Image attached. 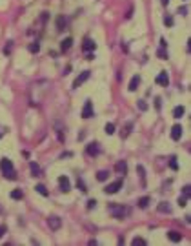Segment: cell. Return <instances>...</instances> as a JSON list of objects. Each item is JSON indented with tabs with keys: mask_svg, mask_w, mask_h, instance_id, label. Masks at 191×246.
Listing matches in <instances>:
<instances>
[{
	"mask_svg": "<svg viewBox=\"0 0 191 246\" xmlns=\"http://www.w3.org/2000/svg\"><path fill=\"white\" fill-rule=\"evenodd\" d=\"M0 170H2V173H4L5 179H9V181H15V179H16V172H15V168H13V162H11L7 157H4V159L0 161Z\"/></svg>",
	"mask_w": 191,
	"mask_h": 246,
	"instance_id": "6da1fadb",
	"label": "cell"
},
{
	"mask_svg": "<svg viewBox=\"0 0 191 246\" xmlns=\"http://www.w3.org/2000/svg\"><path fill=\"white\" fill-rule=\"evenodd\" d=\"M107 210H109V213H111L115 219H124V217L129 213V210H128V208H124L122 204H109V206H107Z\"/></svg>",
	"mask_w": 191,
	"mask_h": 246,
	"instance_id": "7a4b0ae2",
	"label": "cell"
},
{
	"mask_svg": "<svg viewBox=\"0 0 191 246\" xmlns=\"http://www.w3.org/2000/svg\"><path fill=\"white\" fill-rule=\"evenodd\" d=\"M58 188H60V192H64V193H67V192L71 190V182H69V179H67L66 175H60V177H58Z\"/></svg>",
	"mask_w": 191,
	"mask_h": 246,
	"instance_id": "3957f363",
	"label": "cell"
},
{
	"mask_svg": "<svg viewBox=\"0 0 191 246\" xmlns=\"http://www.w3.org/2000/svg\"><path fill=\"white\" fill-rule=\"evenodd\" d=\"M82 117H84V119H91V117H93V102H91V100H86V102H84Z\"/></svg>",
	"mask_w": 191,
	"mask_h": 246,
	"instance_id": "277c9868",
	"label": "cell"
},
{
	"mask_svg": "<svg viewBox=\"0 0 191 246\" xmlns=\"http://www.w3.org/2000/svg\"><path fill=\"white\" fill-rule=\"evenodd\" d=\"M86 153H87L89 157H97V155L100 153V144H98V142H91V144H87Z\"/></svg>",
	"mask_w": 191,
	"mask_h": 246,
	"instance_id": "5b68a950",
	"label": "cell"
},
{
	"mask_svg": "<svg viewBox=\"0 0 191 246\" xmlns=\"http://www.w3.org/2000/svg\"><path fill=\"white\" fill-rule=\"evenodd\" d=\"M120 188H122V179H118V181H115V182L107 184V186L104 188V192H106V193H117Z\"/></svg>",
	"mask_w": 191,
	"mask_h": 246,
	"instance_id": "8992f818",
	"label": "cell"
},
{
	"mask_svg": "<svg viewBox=\"0 0 191 246\" xmlns=\"http://www.w3.org/2000/svg\"><path fill=\"white\" fill-rule=\"evenodd\" d=\"M87 78H89V71H84V73H80V75H78V77L73 80V88H75V89H77V88H80V86H82V84H84Z\"/></svg>",
	"mask_w": 191,
	"mask_h": 246,
	"instance_id": "52a82bcc",
	"label": "cell"
},
{
	"mask_svg": "<svg viewBox=\"0 0 191 246\" xmlns=\"http://www.w3.org/2000/svg\"><path fill=\"white\" fill-rule=\"evenodd\" d=\"M47 226H49L51 230H58V228L62 226V219L56 217V215H51V217L47 219Z\"/></svg>",
	"mask_w": 191,
	"mask_h": 246,
	"instance_id": "ba28073f",
	"label": "cell"
},
{
	"mask_svg": "<svg viewBox=\"0 0 191 246\" xmlns=\"http://www.w3.org/2000/svg\"><path fill=\"white\" fill-rule=\"evenodd\" d=\"M82 49H84L86 53H93V51L97 49V44H95V40H91V38H84Z\"/></svg>",
	"mask_w": 191,
	"mask_h": 246,
	"instance_id": "9c48e42d",
	"label": "cell"
},
{
	"mask_svg": "<svg viewBox=\"0 0 191 246\" xmlns=\"http://www.w3.org/2000/svg\"><path fill=\"white\" fill-rule=\"evenodd\" d=\"M182 131H184V130H182V126H180V124H175V126L171 128V139H173V140H180Z\"/></svg>",
	"mask_w": 191,
	"mask_h": 246,
	"instance_id": "30bf717a",
	"label": "cell"
},
{
	"mask_svg": "<svg viewBox=\"0 0 191 246\" xmlns=\"http://www.w3.org/2000/svg\"><path fill=\"white\" fill-rule=\"evenodd\" d=\"M157 84H160V86H168V84H169V77H168L166 71H160V73L157 75Z\"/></svg>",
	"mask_w": 191,
	"mask_h": 246,
	"instance_id": "8fae6325",
	"label": "cell"
},
{
	"mask_svg": "<svg viewBox=\"0 0 191 246\" xmlns=\"http://www.w3.org/2000/svg\"><path fill=\"white\" fill-rule=\"evenodd\" d=\"M138 84H140V77H138V75H135V77L129 80V86H128V89H129V91H137Z\"/></svg>",
	"mask_w": 191,
	"mask_h": 246,
	"instance_id": "7c38bea8",
	"label": "cell"
},
{
	"mask_svg": "<svg viewBox=\"0 0 191 246\" xmlns=\"http://www.w3.org/2000/svg\"><path fill=\"white\" fill-rule=\"evenodd\" d=\"M168 237H169V241H173V243H179V241L182 239V234H179L177 230H171V232H168Z\"/></svg>",
	"mask_w": 191,
	"mask_h": 246,
	"instance_id": "4fadbf2b",
	"label": "cell"
},
{
	"mask_svg": "<svg viewBox=\"0 0 191 246\" xmlns=\"http://www.w3.org/2000/svg\"><path fill=\"white\" fill-rule=\"evenodd\" d=\"M115 170H117L120 175H124V173L128 172V164H126L124 161H118V162H117V166H115Z\"/></svg>",
	"mask_w": 191,
	"mask_h": 246,
	"instance_id": "5bb4252c",
	"label": "cell"
},
{
	"mask_svg": "<svg viewBox=\"0 0 191 246\" xmlns=\"http://www.w3.org/2000/svg\"><path fill=\"white\" fill-rule=\"evenodd\" d=\"M184 113H186L184 106H177V108L173 109V117H175V119H182V117H184Z\"/></svg>",
	"mask_w": 191,
	"mask_h": 246,
	"instance_id": "9a60e30c",
	"label": "cell"
},
{
	"mask_svg": "<svg viewBox=\"0 0 191 246\" xmlns=\"http://www.w3.org/2000/svg\"><path fill=\"white\" fill-rule=\"evenodd\" d=\"M131 130H133V122H128V124H126V128H122V131H120V137H122V139H126V137L131 133Z\"/></svg>",
	"mask_w": 191,
	"mask_h": 246,
	"instance_id": "2e32d148",
	"label": "cell"
},
{
	"mask_svg": "<svg viewBox=\"0 0 191 246\" xmlns=\"http://www.w3.org/2000/svg\"><path fill=\"white\" fill-rule=\"evenodd\" d=\"M159 212H160V213H171L169 203H160V204H159Z\"/></svg>",
	"mask_w": 191,
	"mask_h": 246,
	"instance_id": "e0dca14e",
	"label": "cell"
},
{
	"mask_svg": "<svg viewBox=\"0 0 191 246\" xmlns=\"http://www.w3.org/2000/svg\"><path fill=\"white\" fill-rule=\"evenodd\" d=\"M71 44H73V38H66V40L60 42V49H62V51H67V49L71 47Z\"/></svg>",
	"mask_w": 191,
	"mask_h": 246,
	"instance_id": "ac0fdd59",
	"label": "cell"
},
{
	"mask_svg": "<svg viewBox=\"0 0 191 246\" xmlns=\"http://www.w3.org/2000/svg\"><path fill=\"white\" fill-rule=\"evenodd\" d=\"M29 168H31V173H33L35 177H38V175H40V166H38L36 162H29Z\"/></svg>",
	"mask_w": 191,
	"mask_h": 246,
	"instance_id": "d6986e66",
	"label": "cell"
},
{
	"mask_svg": "<svg viewBox=\"0 0 191 246\" xmlns=\"http://www.w3.org/2000/svg\"><path fill=\"white\" fill-rule=\"evenodd\" d=\"M107 177H109V172H106V170H102V172H98V173H97V179H98L100 182L107 181Z\"/></svg>",
	"mask_w": 191,
	"mask_h": 246,
	"instance_id": "ffe728a7",
	"label": "cell"
},
{
	"mask_svg": "<svg viewBox=\"0 0 191 246\" xmlns=\"http://www.w3.org/2000/svg\"><path fill=\"white\" fill-rule=\"evenodd\" d=\"M35 190H36L40 195H44V197H47V195H49V192H47V188H46L44 184H36V188H35Z\"/></svg>",
	"mask_w": 191,
	"mask_h": 246,
	"instance_id": "44dd1931",
	"label": "cell"
},
{
	"mask_svg": "<svg viewBox=\"0 0 191 246\" xmlns=\"http://www.w3.org/2000/svg\"><path fill=\"white\" fill-rule=\"evenodd\" d=\"M22 197H24V192H22V190H13V192H11V199L20 201Z\"/></svg>",
	"mask_w": 191,
	"mask_h": 246,
	"instance_id": "7402d4cb",
	"label": "cell"
},
{
	"mask_svg": "<svg viewBox=\"0 0 191 246\" xmlns=\"http://www.w3.org/2000/svg\"><path fill=\"white\" fill-rule=\"evenodd\" d=\"M64 24H66V18L64 16H58L56 18V31H62L64 29Z\"/></svg>",
	"mask_w": 191,
	"mask_h": 246,
	"instance_id": "603a6c76",
	"label": "cell"
},
{
	"mask_svg": "<svg viewBox=\"0 0 191 246\" xmlns=\"http://www.w3.org/2000/svg\"><path fill=\"white\" fill-rule=\"evenodd\" d=\"M138 208H148V204H149V197H142V199H138Z\"/></svg>",
	"mask_w": 191,
	"mask_h": 246,
	"instance_id": "cb8c5ba5",
	"label": "cell"
},
{
	"mask_svg": "<svg viewBox=\"0 0 191 246\" xmlns=\"http://www.w3.org/2000/svg\"><path fill=\"white\" fill-rule=\"evenodd\" d=\"M104 130H106V133H107V135H113V133H115V124H111V122H107Z\"/></svg>",
	"mask_w": 191,
	"mask_h": 246,
	"instance_id": "d4e9b609",
	"label": "cell"
},
{
	"mask_svg": "<svg viewBox=\"0 0 191 246\" xmlns=\"http://www.w3.org/2000/svg\"><path fill=\"white\" fill-rule=\"evenodd\" d=\"M137 172H138V175H140L142 182L146 184V172H144V166H137Z\"/></svg>",
	"mask_w": 191,
	"mask_h": 246,
	"instance_id": "484cf974",
	"label": "cell"
},
{
	"mask_svg": "<svg viewBox=\"0 0 191 246\" xmlns=\"http://www.w3.org/2000/svg\"><path fill=\"white\" fill-rule=\"evenodd\" d=\"M157 55H159V58H162V60H166V58H168V53H166V47H160V49L157 51Z\"/></svg>",
	"mask_w": 191,
	"mask_h": 246,
	"instance_id": "4316f807",
	"label": "cell"
},
{
	"mask_svg": "<svg viewBox=\"0 0 191 246\" xmlns=\"http://www.w3.org/2000/svg\"><path fill=\"white\" fill-rule=\"evenodd\" d=\"M11 51H13V40H9V42L5 44V47H4V53H5V55H9Z\"/></svg>",
	"mask_w": 191,
	"mask_h": 246,
	"instance_id": "83f0119b",
	"label": "cell"
},
{
	"mask_svg": "<svg viewBox=\"0 0 191 246\" xmlns=\"http://www.w3.org/2000/svg\"><path fill=\"white\" fill-rule=\"evenodd\" d=\"M29 51H31V53H38V51H40V46H38L36 42H33V44H29Z\"/></svg>",
	"mask_w": 191,
	"mask_h": 246,
	"instance_id": "f1b7e54d",
	"label": "cell"
},
{
	"mask_svg": "<svg viewBox=\"0 0 191 246\" xmlns=\"http://www.w3.org/2000/svg\"><path fill=\"white\" fill-rule=\"evenodd\" d=\"M169 168H171V170H175V172L179 170V164H177V157H171V161H169Z\"/></svg>",
	"mask_w": 191,
	"mask_h": 246,
	"instance_id": "f546056e",
	"label": "cell"
},
{
	"mask_svg": "<svg viewBox=\"0 0 191 246\" xmlns=\"http://www.w3.org/2000/svg\"><path fill=\"white\" fill-rule=\"evenodd\" d=\"M131 244H133V246H138V244H146V241H144L142 237H135V239L131 241Z\"/></svg>",
	"mask_w": 191,
	"mask_h": 246,
	"instance_id": "4dcf8cb0",
	"label": "cell"
},
{
	"mask_svg": "<svg viewBox=\"0 0 191 246\" xmlns=\"http://www.w3.org/2000/svg\"><path fill=\"white\" fill-rule=\"evenodd\" d=\"M164 24L171 27V26H173V16H169V15H166V16H164Z\"/></svg>",
	"mask_w": 191,
	"mask_h": 246,
	"instance_id": "1f68e13d",
	"label": "cell"
},
{
	"mask_svg": "<svg viewBox=\"0 0 191 246\" xmlns=\"http://www.w3.org/2000/svg\"><path fill=\"white\" fill-rule=\"evenodd\" d=\"M138 109H140V111H148V104H146V100H138Z\"/></svg>",
	"mask_w": 191,
	"mask_h": 246,
	"instance_id": "d6a6232c",
	"label": "cell"
},
{
	"mask_svg": "<svg viewBox=\"0 0 191 246\" xmlns=\"http://www.w3.org/2000/svg\"><path fill=\"white\" fill-rule=\"evenodd\" d=\"M179 206H180V208L188 206V197H180V199H179Z\"/></svg>",
	"mask_w": 191,
	"mask_h": 246,
	"instance_id": "836d02e7",
	"label": "cell"
},
{
	"mask_svg": "<svg viewBox=\"0 0 191 246\" xmlns=\"http://www.w3.org/2000/svg\"><path fill=\"white\" fill-rule=\"evenodd\" d=\"M77 186H78V190H80V192H87V190H86V184H84V181H80V179H78Z\"/></svg>",
	"mask_w": 191,
	"mask_h": 246,
	"instance_id": "e575fe53",
	"label": "cell"
},
{
	"mask_svg": "<svg viewBox=\"0 0 191 246\" xmlns=\"http://www.w3.org/2000/svg\"><path fill=\"white\" fill-rule=\"evenodd\" d=\"M95 206H97V201H95V199H89V201H87V210H93Z\"/></svg>",
	"mask_w": 191,
	"mask_h": 246,
	"instance_id": "d590c367",
	"label": "cell"
},
{
	"mask_svg": "<svg viewBox=\"0 0 191 246\" xmlns=\"http://www.w3.org/2000/svg\"><path fill=\"white\" fill-rule=\"evenodd\" d=\"M189 193H191V188H189V186H184V197H188V199H189Z\"/></svg>",
	"mask_w": 191,
	"mask_h": 246,
	"instance_id": "8d00e7d4",
	"label": "cell"
},
{
	"mask_svg": "<svg viewBox=\"0 0 191 246\" xmlns=\"http://www.w3.org/2000/svg\"><path fill=\"white\" fill-rule=\"evenodd\" d=\"M131 16H133V5H131V7L128 9V13H126V18H128V20H129Z\"/></svg>",
	"mask_w": 191,
	"mask_h": 246,
	"instance_id": "74e56055",
	"label": "cell"
},
{
	"mask_svg": "<svg viewBox=\"0 0 191 246\" xmlns=\"http://www.w3.org/2000/svg\"><path fill=\"white\" fill-rule=\"evenodd\" d=\"M186 13H188V7H182V5H180V7H179V15H186Z\"/></svg>",
	"mask_w": 191,
	"mask_h": 246,
	"instance_id": "f35d334b",
	"label": "cell"
},
{
	"mask_svg": "<svg viewBox=\"0 0 191 246\" xmlns=\"http://www.w3.org/2000/svg\"><path fill=\"white\" fill-rule=\"evenodd\" d=\"M5 232H7V228L2 224V226H0V237H4V234H5Z\"/></svg>",
	"mask_w": 191,
	"mask_h": 246,
	"instance_id": "ab89813d",
	"label": "cell"
},
{
	"mask_svg": "<svg viewBox=\"0 0 191 246\" xmlns=\"http://www.w3.org/2000/svg\"><path fill=\"white\" fill-rule=\"evenodd\" d=\"M7 131V128H4V126H0V137H4V133Z\"/></svg>",
	"mask_w": 191,
	"mask_h": 246,
	"instance_id": "60d3db41",
	"label": "cell"
},
{
	"mask_svg": "<svg viewBox=\"0 0 191 246\" xmlns=\"http://www.w3.org/2000/svg\"><path fill=\"white\" fill-rule=\"evenodd\" d=\"M160 2H162V5H168L169 4V0H160Z\"/></svg>",
	"mask_w": 191,
	"mask_h": 246,
	"instance_id": "b9f144b4",
	"label": "cell"
}]
</instances>
